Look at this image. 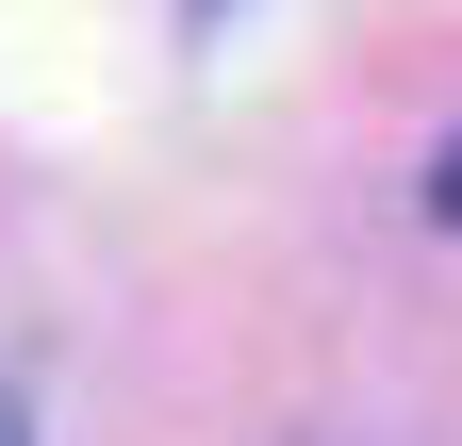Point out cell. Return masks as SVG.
<instances>
[{
	"label": "cell",
	"mask_w": 462,
	"mask_h": 446,
	"mask_svg": "<svg viewBox=\"0 0 462 446\" xmlns=\"http://www.w3.org/2000/svg\"><path fill=\"white\" fill-rule=\"evenodd\" d=\"M430 215H446V232H462V149H446V165H430Z\"/></svg>",
	"instance_id": "1"
},
{
	"label": "cell",
	"mask_w": 462,
	"mask_h": 446,
	"mask_svg": "<svg viewBox=\"0 0 462 446\" xmlns=\"http://www.w3.org/2000/svg\"><path fill=\"white\" fill-rule=\"evenodd\" d=\"M0 446H33V413H17V397H0Z\"/></svg>",
	"instance_id": "2"
},
{
	"label": "cell",
	"mask_w": 462,
	"mask_h": 446,
	"mask_svg": "<svg viewBox=\"0 0 462 446\" xmlns=\"http://www.w3.org/2000/svg\"><path fill=\"white\" fill-rule=\"evenodd\" d=\"M199 17H215V0H199Z\"/></svg>",
	"instance_id": "3"
}]
</instances>
